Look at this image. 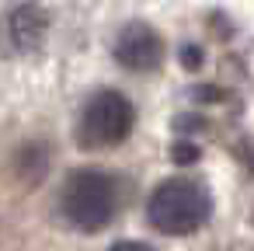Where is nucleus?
I'll return each instance as SVG.
<instances>
[{"label":"nucleus","instance_id":"obj_1","mask_svg":"<svg viewBox=\"0 0 254 251\" xmlns=\"http://www.w3.org/2000/svg\"><path fill=\"white\" fill-rule=\"evenodd\" d=\"M212 199L191 178H171L153 188L146 202V216L160 234H191L209 220Z\"/></svg>","mask_w":254,"mask_h":251},{"label":"nucleus","instance_id":"obj_2","mask_svg":"<svg viewBox=\"0 0 254 251\" xmlns=\"http://www.w3.org/2000/svg\"><path fill=\"white\" fill-rule=\"evenodd\" d=\"M63 216L77 230H101L115 216V185L98 167H80L63 185Z\"/></svg>","mask_w":254,"mask_h":251},{"label":"nucleus","instance_id":"obj_3","mask_svg":"<svg viewBox=\"0 0 254 251\" xmlns=\"http://www.w3.org/2000/svg\"><path fill=\"white\" fill-rule=\"evenodd\" d=\"M132 122H136L132 105L115 91H101L84 105L80 122H77V140L87 150H105V147L122 143L132 133Z\"/></svg>","mask_w":254,"mask_h":251},{"label":"nucleus","instance_id":"obj_4","mask_svg":"<svg viewBox=\"0 0 254 251\" xmlns=\"http://www.w3.org/2000/svg\"><path fill=\"white\" fill-rule=\"evenodd\" d=\"M115 60L126 70H153L164 60V42H160V35L150 25L132 21L115 39Z\"/></svg>","mask_w":254,"mask_h":251},{"label":"nucleus","instance_id":"obj_5","mask_svg":"<svg viewBox=\"0 0 254 251\" xmlns=\"http://www.w3.org/2000/svg\"><path fill=\"white\" fill-rule=\"evenodd\" d=\"M46 28H49V21H46V14H42V7H35V4H25V7H18V11L7 18V35H11L14 49H21V53L42 46Z\"/></svg>","mask_w":254,"mask_h":251},{"label":"nucleus","instance_id":"obj_6","mask_svg":"<svg viewBox=\"0 0 254 251\" xmlns=\"http://www.w3.org/2000/svg\"><path fill=\"white\" fill-rule=\"evenodd\" d=\"M108 251H150L146 244H136V241H119V244H112Z\"/></svg>","mask_w":254,"mask_h":251}]
</instances>
